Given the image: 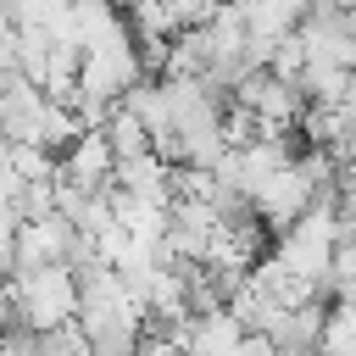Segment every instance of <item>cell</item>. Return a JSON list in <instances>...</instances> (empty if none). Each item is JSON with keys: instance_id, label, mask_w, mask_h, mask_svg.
<instances>
[{"instance_id": "cell-1", "label": "cell", "mask_w": 356, "mask_h": 356, "mask_svg": "<svg viewBox=\"0 0 356 356\" xmlns=\"http://www.w3.org/2000/svg\"><path fill=\"white\" fill-rule=\"evenodd\" d=\"M6 300L17 328L28 334H50L78 323V273L72 267H33V273H11L6 278Z\"/></svg>"}, {"instance_id": "cell-2", "label": "cell", "mask_w": 356, "mask_h": 356, "mask_svg": "<svg viewBox=\"0 0 356 356\" xmlns=\"http://www.w3.org/2000/svg\"><path fill=\"white\" fill-rule=\"evenodd\" d=\"M111 172H117V156L106 145L100 128H83L61 156H56V184L78 189V195H106L111 189Z\"/></svg>"}, {"instance_id": "cell-3", "label": "cell", "mask_w": 356, "mask_h": 356, "mask_svg": "<svg viewBox=\"0 0 356 356\" xmlns=\"http://www.w3.org/2000/svg\"><path fill=\"white\" fill-rule=\"evenodd\" d=\"M239 323H234V312L228 306H211V312H195L184 328H178V345H184V356H234V345H239Z\"/></svg>"}, {"instance_id": "cell-4", "label": "cell", "mask_w": 356, "mask_h": 356, "mask_svg": "<svg viewBox=\"0 0 356 356\" xmlns=\"http://www.w3.org/2000/svg\"><path fill=\"white\" fill-rule=\"evenodd\" d=\"M323 300H306V306H289L284 317H278V328L267 334L278 350H317V334H323Z\"/></svg>"}, {"instance_id": "cell-5", "label": "cell", "mask_w": 356, "mask_h": 356, "mask_svg": "<svg viewBox=\"0 0 356 356\" xmlns=\"http://www.w3.org/2000/svg\"><path fill=\"white\" fill-rule=\"evenodd\" d=\"M317 356H356V306H350V300H334V306L323 312Z\"/></svg>"}, {"instance_id": "cell-6", "label": "cell", "mask_w": 356, "mask_h": 356, "mask_svg": "<svg viewBox=\"0 0 356 356\" xmlns=\"http://www.w3.org/2000/svg\"><path fill=\"white\" fill-rule=\"evenodd\" d=\"M100 134H106V145H111V156H117V161H128V156H145V150H150V139H145V128H139V117H134L128 106H111V117L100 122Z\"/></svg>"}, {"instance_id": "cell-7", "label": "cell", "mask_w": 356, "mask_h": 356, "mask_svg": "<svg viewBox=\"0 0 356 356\" xmlns=\"http://www.w3.org/2000/svg\"><path fill=\"white\" fill-rule=\"evenodd\" d=\"M0 356H39V334H28V328H0Z\"/></svg>"}, {"instance_id": "cell-8", "label": "cell", "mask_w": 356, "mask_h": 356, "mask_svg": "<svg viewBox=\"0 0 356 356\" xmlns=\"http://www.w3.org/2000/svg\"><path fill=\"white\" fill-rule=\"evenodd\" d=\"M134 356H184V345L178 339H167V334H139V345H134Z\"/></svg>"}, {"instance_id": "cell-9", "label": "cell", "mask_w": 356, "mask_h": 356, "mask_svg": "<svg viewBox=\"0 0 356 356\" xmlns=\"http://www.w3.org/2000/svg\"><path fill=\"white\" fill-rule=\"evenodd\" d=\"M234 356H278V345H273L267 334H239V345H234Z\"/></svg>"}, {"instance_id": "cell-10", "label": "cell", "mask_w": 356, "mask_h": 356, "mask_svg": "<svg viewBox=\"0 0 356 356\" xmlns=\"http://www.w3.org/2000/svg\"><path fill=\"white\" fill-rule=\"evenodd\" d=\"M339 200H356V156L339 161Z\"/></svg>"}, {"instance_id": "cell-11", "label": "cell", "mask_w": 356, "mask_h": 356, "mask_svg": "<svg viewBox=\"0 0 356 356\" xmlns=\"http://www.w3.org/2000/svg\"><path fill=\"white\" fill-rule=\"evenodd\" d=\"M106 6H111V11H122V17H128V11H139V6H145V0H106Z\"/></svg>"}, {"instance_id": "cell-12", "label": "cell", "mask_w": 356, "mask_h": 356, "mask_svg": "<svg viewBox=\"0 0 356 356\" xmlns=\"http://www.w3.org/2000/svg\"><path fill=\"white\" fill-rule=\"evenodd\" d=\"M278 356H317V350H278Z\"/></svg>"}]
</instances>
